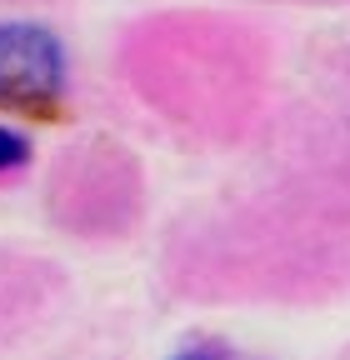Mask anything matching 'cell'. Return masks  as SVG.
Listing matches in <instances>:
<instances>
[{
    "instance_id": "cell-3",
    "label": "cell",
    "mask_w": 350,
    "mask_h": 360,
    "mask_svg": "<svg viewBox=\"0 0 350 360\" xmlns=\"http://www.w3.org/2000/svg\"><path fill=\"white\" fill-rule=\"evenodd\" d=\"M170 360H240V355H231L226 345H186V350H175Z\"/></svg>"
},
{
    "instance_id": "cell-2",
    "label": "cell",
    "mask_w": 350,
    "mask_h": 360,
    "mask_svg": "<svg viewBox=\"0 0 350 360\" xmlns=\"http://www.w3.org/2000/svg\"><path fill=\"white\" fill-rule=\"evenodd\" d=\"M25 160H30L25 135H15V130L0 125V170H15V165H25Z\"/></svg>"
},
{
    "instance_id": "cell-1",
    "label": "cell",
    "mask_w": 350,
    "mask_h": 360,
    "mask_svg": "<svg viewBox=\"0 0 350 360\" xmlns=\"http://www.w3.org/2000/svg\"><path fill=\"white\" fill-rule=\"evenodd\" d=\"M60 80H65V56L51 30L25 20L0 25V101L20 105L25 115H40L51 110Z\"/></svg>"
}]
</instances>
